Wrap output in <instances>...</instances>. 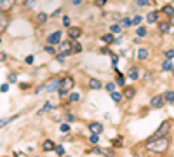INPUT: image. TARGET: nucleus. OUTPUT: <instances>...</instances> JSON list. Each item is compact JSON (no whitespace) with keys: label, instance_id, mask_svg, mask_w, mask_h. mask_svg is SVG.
Segmentation results:
<instances>
[{"label":"nucleus","instance_id":"8","mask_svg":"<svg viewBox=\"0 0 174 157\" xmlns=\"http://www.w3.org/2000/svg\"><path fill=\"white\" fill-rule=\"evenodd\" d=\"M12 7H14V0H0V9H2V12L11 11Z\"/></svg>","mask_w":174,"mask_h":157},{"label":"nucleus","instance_id":"25","mask_svg":"<svg viewBox=\"0 0 174 157\" xmlns=\"http://www.w3.org/2000/svg\"><path fill=\"white\" fill-rule=\"evenodd\" d=\"M146 33H148V30L145 26H138V30H136L138 37H146Z\"/></svg>","mask_w":174,"mask_h":157},{"label":"nucleus","instance_id":"27","mask_svg":"<svg viewBox=\"0 0 174 157\" xmlns=\"http://www.w3.org/2000/svg\"><path fill=\"white\" fill-rule=\"evenodd\" d=\"M47 110H52V105H51V103H45V105H44V108H42V110H38V115L45 114Z\"/></svg>","mask_w":174,"mask_h":157},{"label":"nucleus","instance_id":"23","mask_svg":"<svg viewBox=\"0 0 174 157\" xmlns=\"http://www.w3.org/2000/svg\"><path fill=\"white\" fill-rule=\"evenodd\" d=\"M7 25H9V21H7V19H6V16L2 14V16H0V32H2V33L6 32Z\"/></svg>","mask_w":174,"mask_h":157},{"label":"nucleus","instance_id":"22","mask_svg":"<svg viewBox=\"0 0 174 157\" xmlns=\"http://www.w3.org/2000/svg\"><path fill=\"white\" fill-rule=\"evenodd\" d=\"M164 98H165V103H174V91H165Z\"/></svg>","mask_w":174,"mask_h":157},{"label":"nucleus","instance_id":"39","mask_svg":"<svg viewBox=\"0 0 174 157\" xmlns=\"http://www.w3.org/2000/svg\"><path fill=\"white\" fill-rule=\"evenodd\" d=\"M59 131H61V133H68V131H70V126H68V124H61L59 126Z\"/></svg>","mask_w":174,"mask_h":157},{"label":"nucleus","instance_id":"17","mask_svg":"<svg viewBox=\"0 0 174 157\" xmlns=\"http://www.w3.org/2000/svg\"><path fill=\"white\" fill-rule=\"evenodd\" d=\"M162 14H165V16H169V18H172V16H174V7L171 6V4L164 6V7H162Z\"/></svg>","mask_w":174,"mask_h":157},{"label":"nucleus","instance_id":"50","mask_svg":"<svg viewBox=\"0 0 174 157\" xmlns=\"http://www.w3.org/2000/svg\"><path fill=\"white\" fill-rule=\"evenodd\" d=\"M59 14H61V9H58V11H54V12H52V18H58Z\"/></svg>","mask_w":174,"mask_h":157},{"label":"nucleus","instance_id":"13","mask_svg":"<svg viewBox=\"0 0 174 157\" xmlns=\"http://www.w3.org/2000/svg\"><path fill=\"white\" fill-rule=\"evenodd\" d=\"M136 96V89L134 87H130V86H127L124 89V98H127V100H132V98Z\"/></svg>","mask_w":174,"mask_h":157},{"label":"nucleus","instance_id":"37","mask_svg":"<svg viewBox=\"0 0 174 157\" xmlns=\"http://www.w3.org/2000/svg\"><path fill=\"white\" fill-rule=\"evenodd\" d=\"M77 53H82V45H80L78 42L73 45V54H77Z\"/></svg>","mask_w":174,"mask_h":157},{"label":"nucleus","instance_id":"45","mask_svg":"<svg viewBox=\"0 0 174 157\" xmlns=\"http://www.w3.org/2000/svg\"><path fill=\"white\" fill-rule=\"evenodd\" d=\"M122 23H124L125 26H130V25H132V21H130L129 18H124V21H122Z\"/></svg>","mask_w":174,"mask_h":157},{"label":"nucleus","instance_id":"20","mask_svg":"<svg viewBox=\"0 0 174 157\" xmlns=\"http://www.w3.org/2000/svg\"><path fill=\"white\" fill-rule=\"evenodd\" d=\"M89 86H91V89H101L103 84H101L98 79H91V80H89Z\"/></svg>","mask_w":174,"mask_h":157},{"label":"nucleus","instance_id":"14","mask_svg":"<svg viewBox=\"0 0 174 157\" xmlns=\"http://www.w3.org/2000/svg\"><path fill=\"white\" fill-rule=\"evenodd\" d=\"M44 152H51V150H56V143L52 140H45L44 141V145H42Z\"/></svg>","mask_w":174,"mask_h":157},{"label":"nucleus","instance_id":"33","mask_svg":"<svg viewBox=\"0 0 174 157\" xmlns=\"http://www.w3.org/2000/svg\"><path fill=\"white\" fill-rule=\"evenodd\" d=\"M56 154H58V155H65V148H63V145H56Z\"/></svg>","mask_w":174,"mask_h":157},{"label":"nucleus","instance_id":"29","mask_svg":"<svg viewBox=\"0 0 174 157\" xmlns=\"http://www.w3.org/2000/svg\"><path fill=\"white\" fill-rule=\"evenodd\" d=\"M110 32L120 33V32H122V26H120V25H112V26H110Z\"/></svg>","mask_w":174,"mask_h":157},{"label":"nucleus","instance_id":"4","mask_svg":"<svg viewBox=\"0 0 174 157\" xmlns=\"http://www.w3.org/2000/svg\"><path fill=\"white\" fill-rule=\"evenodd\" d=\"M164 103H165V98H164V94H157V96L152 98L150 107H152V108H162Z\"/></svg>","mask_w":174,"mask_h":157},{"label":"nucleus","instance_id":"54","mask_svg":"<svg viewBox=\"0 0 174 157\" xmlns=\"http://www.w3.org/2000/svg\"><path fill=\"white\" fill-rule=\"evenodd\" d=\"M172 73H174V68H172Z\"/></svg>","mask_w":174,"mask_h":157},{"label":"nucleus","instance_id":"28","mask_svg":"<svg viewBox=\"0 0 174 157\" xmlns=\"http://www.w3.org/2000/svg\"><path fill=\"white\" fill-rule=\"evenodd\" d=\"M78 100H80V94H78V92H71L70 94V101L71 103H77Z\"/></svg>","mask_w":174,"mask_h":157},{"label":"nucleus","instance_id":"31","mask_svg":"<svg viewBox=\"0 0 174 157\" xmlns=\"http://www.w3.org/2000/svg\"><path fill=\"white\" fill-rule=\"evenodd\" d=\"M117 84H119V86H124V75H122L120 72H117Z\"/></svg>","mask_w":174,"mask_h":157},{"label":"nucleus","instance_id":"47","mask_svg":"<svg viewBox=\"0 0 174 157\" xmlns=\"http://www.w3.org/2000/svg\"><path fill=\"white\" fill-rule=\"evenodd\" d=\"M25 61H26L28 65H32V63H33V56H32V54H30V56H26V60H25Z\"/></svg>","mask_w":174,"mask_h":157},{"label":"nucleus","instance_id":"52","mask_svg":"<svg viewBox=\"0 0 174 157\" xmlns=\"http://www.w3.org/2000/svg\"><path fill=\"white\" fill-rule=\"evenodd\" d=\"M171 23H172V25H174V16H172V18H171Z\"/></svg>","mask_w":174,"mask_h":157},{"label":"nucleus","instance_id":"10","mask_svg":"<svg viewBox=\"0 0 174 157\" xmlns=\"http://www.w3.org/2000/svg\"><path fill=\"white\" fill-rule=\"evenodd\" d=\"M68 35H70V38H78L82 35V28L78 26H70L68 28Z\"/></svg>","mask_w":174,"mask_h":157},{"label":"nucleus","instance_id":"30","mask_svg":"<svg viewBox=\"0 0 174 157\" xmlns=\"http://www.w3.org/2000/svg\"><path fill=\"white\" fill-rule=\"evenodd\" d=\"M44 51H45V53H49V54H54V45H51V44H47V45H45V47H44Z\"/></svg>","mask_w":174,"mask_h":157},{"label":"nucleus","instance_id":"38","mask_svg":"<svg viewBox=\"0 0 174 157\" xmlns=\"http://www.w3.org/2000/svg\"><path fill=\"white\" fill-rule=\"evenodd\" d=\"M104 87H106V91H110V92H113V91H115V84H113V82H108V84H106Z\"/></svg>","mask_w":174,"mask_h":157},{"label":"nucleus","instance_id":"3","mask_svg":"<svg viewBox=\"0 0 174 157\" xmlns=\"http://www.w3.org/2000/svg\"><path fill=\"white\" fill-rule=\"evenodd\" d=\"M73 45H75V44L70 42V40H63V42L59 44V51L65 56H70V54H73Z\"/></svg>","mask_w":174,"mask_h":157},{"label":"nucleus","instance_id":"21","mask_svg":"<svg viewBox=\"0 0 174 157\" xmlns=\"http://www.w3.org/2000/svg\"><path fill=\"white\" fill-rule=\"evenodd\" d=\"M112 100H113L115 103H120L122 100H124V92H112Z\"/></svg>","mask_w":174,"mask_h":157},{"label":"nucleus","instance_id":"15","mask_svg":"<svg viewBox=\"0 0 174 157\" xmlns=\"http://www.w3.org/2000/svg\"><path fill=\"white\" fill-rule=\"evenodd\" d=\"M158 21V12L157 11H152L146 14V23H157Z\"/></svg>","mask_w":174,"mask_h":157},{"label":"nucleus","instance_id":"19","mask_svg":"<svg viewBox=\"0 0 174 157\" xmlns=\"http://www.w3.org/2000/svg\"><path fill=\"white\" fill-rule=\"evenodd\" d=\"M150 56V53H148V49H145V47H141L139 51H138V60H141V61H145Z\"/></svg>","mask_w":174,"mask_h":157},{"label":"nucleus","instance_id":"51","mask_svg":"<svg viewBox=\"0 0 174 157\" xmlns=\"http://www.w3.org/2000/svg\"><path fill=\"white\" fill-rule=\"evenodd\" d=\"M71 4H73V6H80L82 0H71Z\"/></svg>","mask_w":174,"mask_h":157},{"label":"nucleus","instance_id":"42","mask_svg":"<svg viewBox=\"0 0 174 157\" xmlns=\"http://www.w3.org/2000/svg\"><path fill=\"white\" fill-rule=\"evenodd\" d=\"M17 80V75L16 73H11V75H9V82H16Z\"/></svg>","mask_w":174,"mask_h":157},{"label":"nucleus","instance_id":"34","mask_svg":"<svg viewBox=\"0 0 174 157\" xmlns=\"http://www.w3.org/2000/svg\"><path fill=\"white\" fill-rule=\"evenodd\" d=\"M164 54H165V58H169V60H172V58H174V49H167V51H165Z\"/></svg>","mask_w":174,"mask_h":157},{"label":"nucleus","instance_id":"5","mask_svg":"<svg viewBox=\"0 0 174 157\" xmlns=\"http://www.w3.org/2000/svg\"><path fill=\"white\" fill-rule=\"evenodd\" d=\"M61 35H63L61 32L51 33L49 37H47V44H51V45H59V44H61Z\"/></svg>","mask_w":174,"mask_h":157},{"label":"nucleus","instance_id":"12","mask_svg":"<svg viewBox=\"0 0 174 157\" xmlns=\"http://www.w3.org/2000/svg\"><path fill=\"white\" fill-rule=\"evenodd\" d=\"M47 19H49V14H45V12H38L37 16H35L37 25H44V23H47Z\"/></svg>","mask_w":174,"mask_h":157},{"label":"nucleus","instance_id":"40","mask_svg":"<svg viewBox=\"0 0 174 157\" xmlns=\"http://www.w3.org/2000/svg\"><path fill=\"white\" fill-rule=\"evenodd\" d=\"M106 2H108V0H96L94 4H96L98 7H104V6H106Z\"/></svg>","mask_w":174,"mask_h":157},{"label":"nucleus","instance_id":"44","mask_svg":"<svg viewBox=\"0 0 174 157\" xmlns=\"http://www.w3.org/2000/svg\"><path fill=\"white\" fill-rule=\"evenodd\" d=\"M32 6H33V0H25V7H26V9H30Z\"/></svg>","mask_w":174,"mask_h":157},{"label":"nucleus","instance_id":"9","mask_svg":"<svg viewBox=\"0 0 174 157\" xmlns=\"http://www.w3.org/2000/svg\"><path fill=\"white\" fill-rule=\"evenodd\" d=\"M59 87H61V80H58V79H54V80H51L49 84L45 86V89H47V91H49V92H52V91H58Z\"/></svg>","mask_w":174,"mask_h":157},{"label":"nucleus","instance_id":"48","mask_svg":"<svg viewBox=\"0 0 174 157\" xmlns=\"http://www.w3.org/2000/svg\"><path fill=\"white\" fill-rule=\"evenodd\" d=\"M63 23H65V26H70V18H63Z\"/></svg>","mask_w":174,"mask_h":157},{"label":"nucleus","instance_id":"18","mask_svg":"<svg viewBox=\"0 0 174 157\" xmlns=\"http://www.w3.org/2000/svg\"><path fill=\"white\" fill-rule=\"evenodd\" d=\"M127 77H129L130 80H136L138 77H139V70H138L136 66H132V68H129V73H127Z\"/></svg>","mask_w":174,"mask_h":157},{"label":"nucleus","instance_id":"36","mask_svg":"<svg viewBox=\"0 0 174 157\" xmlns=\"http://www.w3.org/2000/svg\"><path fill=\"white\" fill-rule=\"evenodd\" d=\"M112 143H113V147H122V138H113Z\"/></svg>","mask_w":174,"mask_h":157},{"label":"nucleus","instance_id":"35","mask_svg":"<svg viewBox=\"0 0 174 157\" xmlns=\"http://www.w3.org/2000/svg\"><path fill=\"white\" fill-rule=\"evenodd\" d=\"M98 135H96V133H93V135H91V138H89V141H91V143H93V145H96V143H98Z\"/></svg>","mask_w":174,"mask_h":157},{"label":"nucleus","instance_id":"6","mask_svg":"<svg viewBox=\"0 0 174 157\" xmlns=\"http://www.w3.org/2000/svg\"><path fill=\"white\" fill-rule=\"evenodd\" d=\"M73 77H70V75H66L65 79H61V87L65 89V91H70L71 87H73Z\"/></svg>","mask_w":174,"mask_h":157},{"label":"nucleus","instance_id":"11","mask_svg":"<svg viewBox=\"0 0 174 157\" xmlns=\"http://www.w3.org/2000/svg\"><path fill=\"white\" fill-rule=\"evenodd\" d=\"M89 129H91V133L101 135V133H103V126L99 124V122H91V124H89Z\"/></svg>","mask_w":174,"mask_h":157},{"label":"nucleus","instance_id":"26","mask_svg":"<svg viewBox=\"0 0 174 157\" xmlns=\"http://www.w3.org/2000/svg\"><path fill=\"white\" fill-rule=\"evenodd\" d=\"M136 4L139 7H145V6H150V4H153V0H136Z\"/></svg>","mask_w":174,"mask_h":157},{"label":"nucleus","instance_id":"2","mask_svg":"<svg viewBox=\"0 0 174 157\" xmlns=\"http://www.w3.org/2000/svg\"><path fill=\"white\" fill-rule=\"evenodd\" d=\"M169 131H171V120H164L162 124L158 126V129L153 133L152 138H158V136H167Z\"/></svg>","mask_w":174,"mask_h":157},{"label":"nucleus","instance_id":"7","mask_svg":"<svg viewBox=\"0 0 174 157\" xmlns=\"http://www.w3.org/2000/svg\"><path fill=\"white\" fill-rule=\"evenodd\" d=\"M171 30H172V28H171V23L169 21H158V32L162 33V35L169 33Z\"/></svg>","mask_w":174,"mask_h":157},{"label":"nucleus","instance_id":"16","mask_svg":"<svg viewBox=\"0 0 174 157\" xmlns=\"http://www.w3.org/2000/svg\"><path fill=\"white\" fill-rule=\"evenodd\" d=\"M115 33L113 32H110V33H104L103 37H101V40H103L104 44H113L115 42V37H113Z\"/></svg>","mask_w":174,"mask_h":157},{"label":"nucleus","instance_id":"1","mask_svg":"<svg viewBox=\"0 0 174 157\" xmlns=\"http://www.w3.org/2000/svg\"><path fill=\"white\" fill-rule=\"evenodd\" d=\"M171 147V140L167 136H158V138H152L146 143V150L153 152V154H165Z\"/></svg>","mask_w":174,"mask_h":157},{"label":"nucleus","instance_id":"43","mask_svg":"<svg viewBox=\"0 0 174 157\" xmlns=\"http://www.w3.org/2000/svg\"><path fill=\"white\" fill-rule=\"evenodd\" d=\"M0 91H2V92H7V91H9V84H2Z\"/></svg>","mask_w":174,"mask_h":157},{"label":"nucleus","instance_id":"32","mask_svg":"<svg viewBox=\"0 0 174 157\" xmlns=\"http://www.w3.org/2000/svg\"><path fill=\"white\" fill-rule=\"evenodd\" d=\"M91 154H106V152L103 150V148H99V147H94V148H91Z\"/></svg>","mask_w":174,"mask_h":157},{"label":"nucleus","instance_id":"41","mask_svg":"<svg viewBox=\"0 0 174 157\" xmlns=\"http://www.w3.org/2000/svg\"><path fill=\"white\" fill-rule=\"evenodd\" d=\"M141 19H143L141 16H136L134 19H132V25H139V23H141Z\"/></svg>","mask_w":174,"mask_h":157},{"label":"nucleus","instance_id":"24","mask_svg":"<svg viewBox=\"0 0 174 157\" xmlns=\"http://www.w3.org/2000/svg\"><path fill=\"white\" fill-rule=\"evenodd\" d=\"M162 70H165V72L172 70V63H171V60H169V58H165V61L162 63Z\"/></svg>","mask_w":174,"mask_h":157},{"label":"nucleus","instance_id":"46","mask_svg":"<svg viewBox=\"0 0 174 157\" xmlns=\"http://www.w3.org/2000/svg\"><path fill=\"white\" fill-rule=\"evenodd\" d=\"M73 119H75V117L71 115V112H68V114H66V120H68V122H71Z\"/></svg>","mask_w":174,"mask_h":157},{"label":"nucleus","instance_id":"49","mask_svg":"<svg viewBox=\"0 0 174 157\" xmlns=\"http://www.w3.org/2000/svg\"><path fill=\"white\" fill-rule=\"evenodd\" d=\"M7 60V54L6 53H2V54H0V61H2V63H4V61Z\"/></svg>","mask_w":174,"mask_h":157},{"label":"nucleus","instance_id":"53","mask_svg":"<svg viewBox=\"0 0 174 157\" xmlns=\"http://www.w3.org/2000/svg\"><path fill=\"white\" fill-rule=\"evenodd\" d=\"M172 37H174V30H172Z\"/></svg>","mask_w":174,"mask_h":157}]
</instances>
